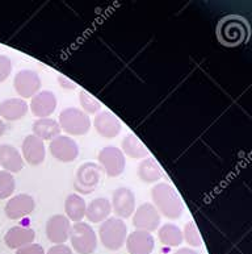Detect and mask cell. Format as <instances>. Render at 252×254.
I'll return each mask as SVG.
<instances>
[{
  "label": "cell",
  "mask_w": 252,
  "mask_h": 254,
  "mask_svg": "<svg viewBox=\"0 0 252 254\" xmlns=\"http://www.w3.org/2000/svg\"><path fill=\"white\" fill-rule=\"evenodd\" d=\"M151 196H152L155 208L167 219L176 220V219H180L184 212V204H183L181 197L168 183L155 185L151 190Z\"/></svg>",
  "instance_id": "obj_1"
},
{
  "label": "cell",
  "mask_w": 252,
  "mask_h": 254,
  "mask_svg": "<svg viewBox=\"0 0 252 254\" xmlns=\"http://www.w3.org/2000/svg\"><path fill=\"white\" fill-rule=\"evenodd\" d=\"M100 241L109 251H120L126 243L128 237V227L122 219L118 217H108L102 221L99 229Z\"/></svg>",
  "instance_id": "obj_2"
},
{
  "label": "cell",
  "mask_w": 252,
  "mask_h": 254,
  "mask_svg": "<svg viewBox=\"0 0 252 254\" xmlns=\"http://www.w3.org/2000/svg\"><path fill=\"white\" fill-rule=\"evenodd\" d=\"M59 127L71 136H84L90 132L91 120L82 110L68 107L59 114Z\"/></svg>",
  "instance_id": "obj_3"
},
{
  "label": "cell",
  "mask_w": 252,
  "mask_h": 254,
  "mask_svg": "<svg viewBox=\"0 0 252 254\" xmlns=\"http://www.w3.org/2000/svg\"><path fill=\"white\" fill-rule=\"evenodd\" d=\"M74 251L79 254H92L98 248V236L90 224L76 223L71 227L70 237Z\"/></svg>",
  "instance_id": "obj_4"
},
{
  "label": "cell",
  "mask_w": 252,
  "mask_h": 254,
  "mask_svg": "<svg viewBox=\"0 0 252 254\" xmlns=\"http://www.w3.org/2000/svg\"><path fill=\"white\" fill-rule=\"evenodd\" d=\"M98 161L100 166L104 169L108 177L117 178L125 170V154L116 146H105L100 150L98 156Z\"/></svg>",
  "instance_id": "obj_5"
},
{
  "label": "cell",
  "mask_w": 252,
  "mask_h": 254,
  "mask_svg": "<svg viewBox=\"0 0 252 254\" xmlns=\"http://www.w3.org/2000/svg\"><path fill=\"white\" fill-rule=\"evenodd\" d=\"M133 225L137 231L151 232L156 231L160 225V213L151 203H143L133 213Z\"/></svg>",
  "instance_id": "obj_6"
},
{
  "label": "cell",
  "mask_w": 252,
  "mask_h": 254,
  "mask_svg": "<svg viewBox=\"0 0 252 254\" xmlns=\"http://www.w3.org/2000/svg\"><path fill=\"white\" fill-rule=\"evenodd\" d=\"M100 166L95 162H86L78 169L75 177L76 190L83 193H91L100 182Z\"/></svg>",
  "instance_id": "obj_7"
},
{
  "label": "cell",
  "mask_w": 252,
  "mask_h": 254,
  "mask_svg": "<svg viewBox=\"0 0 252 254\" xmlns=\"http://www.w3.org/2000/svg\"><path fill=\"white\" fill-rule=\"evenodd\" d=\"M247 27L241 19L230 17L219 27V40L229 46L239 45L247 37Z\"/></svg>",
  "instance_id": "obj_8"
},
{
  "label": "cell",
  "mask_w": 252,
  "mask_h": 254,
  "mask_svg": "<svg viewBox=\"0 0 252 254\" xmlns=\"http://www.w3.org/2000/svg\"><path fill=\"white\" fill-rule=\"evenodd\" d=\"M50 154L59 162H72L79 156V146L71 137L58 136L50 141L49 144Z\"/></svg>",
  "instance_id": "obj_9"
},
{
  "label": "cell",
  "mask_w": 252,
  "mask_h": 254,
  "mask_svg": "<svg viewBox=\"0 0 252 254\" xmlns=\"http://www.w3.org/2000/svg\"><path fill=\"white\" fill-rule=\"evenodd\" d=\"M13 87L20 98H33L41 88V78L33 70H21L16 74Z\"/></svg>",
  "instance_id": "obj_10"
},
{
  "label": "cell",
  "mask_w": 252,
  "mask_h": 254,
  "mask_svg": "<svg viewBox=\"0 0 252 254\" xmlns=\"http://www.w3.org/2000/svg\"><path fill=\"white\" fill-rule=\"evenodd\" d=\"M36 208V201L28 193H19L11 197L5 204L4 212L5 216L11 220H20L25 216H29Z\"/></svg>",
  "instance_id": "obj_11"
},
{
  "label": "cell",
  "mask_w": 252,
  "mask_h": 254,
  "mask_svg": "<svg viewBox=\"0 0 252 254\" xmlns=\"http://www.w3.org/2000/svg\"><path fill=\"white\" fill-rule=\"evenodd\" d=\"M112 205L118 219H128L136 211V195L128 187H120L113 192Z\"/></svg>",
  "instance_id": "obj_12"
},
{
  "label": "cell",
  "mask_w": 252,
  "mask_h": 254,
  "mask_svg": "<svg viewBox=\"0 0 252 254\" xmlns=\"http://www.w3.org/2000/svg\"><path fill=\"white\" fill-rule=\"evenodd\" d=\"M71 224L64 215H54L46 221V236L51 244L62 245L70 237Z\"/></svg>",
  "instance_id": "obj_13"
},
{
  "label": "cell",
  "mask_w": 252,
  "mask_h": 254,
  "mask_svg": "<svg viewBox=\"0 0 252 254\" xmlns=\"http://www.w3.org/2000/svg\"><path fill=\"white\" fill-rule=\"evenodd\" d=\"M96 132L104 138H114L120 134L122 124L120 119L116 115L112 114L110 111H102L96 115L94 122Z\"/></svg>",
  "instance_id": "obj_14"
},
{
  "label": "cell",
  "mask_w": 252,
  "mask_h": 254,
  "mask_svg": "<svg viewBox=\"0 0 252 254\" xmlns=\"http://www.w3.org/2000/svg\"><path fill=\"white\" fill-rule=\"evenodd\" d=\"M32 114L38 119H48L56 108V96L51 91H41L36 94L30 102Z\"/></svg>",
  "instance_id": "obj_15"
},
{
  "label": "cell",
  "mask_w": 252,
  "mask_h": 254,
  "mask_svg": "<svg viewBox=\"0 0 252 254\" xmlns=\"http://www.w3.org/2000/svg\"><path fill=\"white\" fill-rule=\"evenodd\" d=\"M23 157L30 166H38L45 161L46 150L44 141L34 134L25 137L23 142Z\"/></svg>",
  "instance_id": "obj_16"
},
{
  "label": "cell",
  "mask_w": 252,
  "mask_h": 254,
  "mask_svg": "<svg viewBox=\"0 0 252 254\" xmlns=\"http://www.w3.org/2000/svg\"><path fill=\"white\" fill-rule=\"evenodd\" d=\"M154 245V237L149 232L134 231L126 237V249L130 254H150Z\"/></svg>",
  "instance_id": "obj_17"
},
{
  "label": "cell",
  "mask_w": 252,
  "mask_h": 254,
  "mask_svg": "<svg viewBox=\"0 0 252 254\" xmlns=\"http://www.w3.org/2000/svg\"><path fill=\"white\" fill-rule=\"evenodd\" d=\"M36 240V232L28 227H13L8 229L4 236V243L9 249H20V248L33 244Z\"/></svg>",
  "instance_id": "obj_18"
},
{
  "label": "cell",
  "mask_w": 252,
  "mask_h": 254,
  "mask_svg": "<svg viewBox=\"0 0 252 254\" xmlns=\"http://www.w3.org/2000/svg\"><path fill=\"white\" fill-rule=\"evenodd\" d=\"M29 106L24 99L11 98L0 103V118L8 122H16L27 115Z\"/></svg>",
  "instance_id": "obj_19"
},
{
  "label": "cell",
  "mask_w": 252,
  "mask_h": 254,
  "mask_svg": "<svg viewBox=\"0 0 252 254\" xmlns=\"http://www.w3.org/2000/svg\"><path fill=\"white\" fill-rule=\"evenodd\" d=\"M0 166L8 173H19L23 170L24 158L12 145H0Z\"/></svg>",
  "instance_id": "obj_20"
},
{
  "label": "cell",
  "mask_w": 252,
  "mask_h": 254,
  "mask_svg": "<svg viewBox=\"0 0 252 254\" xmlns=\"http://www.w3.org/2000/svg\"><path fill=\"white\" fill-rule=\"evenodd\" d=\"M112 212V204L105 197H98L91 201L86 208V217L91 223H102L109 217Z\"/></svg>",
  "instance_id": "obj_21"
},
{
  "label": "cell",
  "mask_w": 252,
  "mask_h": 254,
  "mask_svg": "<svg viewBox=\"0 0 252 254\" xmlns=\"http://www.w3.org/2000/svg\"><path fill=\"white\" fill-rule=\"evenodd\" d=\"M86 201L78 193H70L64 200V213L70 221L80 223L86 216Z\"/></svg>",
  "instance_id": "obj_22"
},
{
  "label": "cell",
  "mask_w": 252,
  "mask_h": 254,
  "mask_svg": "<svg viewBox=\"0 0 252 254\" xmlns=\"http://www.w3.org/2000/svg\"><path fill=\"white\" fill-rule=\"evenodd\" d=\"M33 134L41 138L42 141L49 140L51 141L53 138L59 136L60 127L59 123L55 122L54 119H38L33 123Z\"/></svg>",
  "instance_id": "obj_23"
},
{
  "label": "cell",
  "mask_w": 252,
  "mask_h": 254,
  "mask_svg": "<svg viewBox=\"0 0 252 254\" xmlns=\"http://www.w3.org/2000/svg\"><path fill=\"white\" fill-rule=\"evenodd\" d=\"M138 177L142 182L154 183L162 179L163 171L154 158H143L138 165Z\"/></svg>",
  "instance_id": "obj_24"
},
{
  "label": "cell",
  "mask_w": 252,
  "mask_h": 254,
  "mask_svg": "<svg viewBox=\"0 0 252 254\" xmlns=\"http://www.w3.org/2000/svg\"><path fill=\"white\" fill-rule=\"evenodd\" d=\"M121 146H122V153L130 158H147L149 156L147 148L134 133H129L122 140Z\"/></svg>",
  "instance_id": "obj_25"
},
{
  "label": "cell",
  "mask_w": 252,
  "mask_h": 254,
  "mask_svg": "<svg viewBox=\"0 0 252 254\" xmlns=\"http://www.w3.org/2000/svg\"><path fill=\"white\" fill-rule=\"evenodd\" d=\"M159 240L166 247H179L183 243V232L175 224H164L159 228Z\"/></svg>",
  "instance_id": "obj_26"
},
{
  "label": "cell",
  "mask_w": 252,
  "mask_h": 254,
  "mask_svg": "<svg viewBox=\"0 0 252 254\" xmlns=\"http://www.w3.org/2000/svg\"><path fill=\"white\" fill-rule=\"evenodd\" d=\"M79 102L82 108H83L82 111L87 115L99 114L100 110H101V103L99 102L95 96L91 95L90 92L84 91V90H82V91L79 92Z\"/></svg>",
  "instance_id": "obj_27"
},
{
  "label": "cell",
  "mask_w": 252,
  "mask_h": 254,
  "mask_svg": "<svg viewBox=\"0 0 252 254\" xmlns=\"http://www.w3.org/2000/svg\"><path fill=\"white\" fill-rule=\"evenodd\" d=\"M16 182L13 175L8 171H0V200L7 199L13 193Z\"/></svg>",
  "instance_id": "obj_28"
},
{
  "label": "cell",
  "mask_w": 252,
  "mask_h": 254,
  "mask_svg": "<svg viewBox=\"0 0 252 254\" xmlns=\"http://www.w3.org/2000/svg\"><path fill=\"white\" fill-rule=\"evenodd\" d=\"M183 239H184L191 247L199 248L202 245V240H201L200 232L199 229H197L196 224L193 223V221H189V223L185 224L184 232H183Z\"/></svg>",
  "instance_id": "obj_29"
},
{
  "label": "cell",
  "mask_w": 252,
  "mask_h": 254,
  "mask_svg": "<svg viewBox=\"0 0 252 254\" xmlns=\"http://www.w3.org/2000/svg\"><path fill=\"white\" fill-rule=\"evenodd\" d=\"M12 61L7 56H0V83L8 79L12 72Z\"/></svg>",
  "instance_id": "obj_30"
},
{
  "label": "cell",
  "mask_w": 252,
  "mask_h": 254,
  "mask_svg": "<svg viewBox=\"0 0 252 254\" xmlns=\"http://www.w3.org/2000/svg\"><path fill=\"white\" fill-rule=\"evenodd\" d=\"M16 254H46L44 248L38 244H29V245H25V247L20 248L16 251Z\"/></svg>",
  "instance_id": "obj_31"
},
{
  "label": "cell",
  "mask_w": 252,
  "mask_h": 254,
  "mask_svg": "<svg viewBox=\"0 0 252 254\" xmlns=\"http://www.w3.org/2000/svg\"><path fill=\"white\" fill-rule=\"evenodd\" d=\"M46 254H72V251L71 248H68L67 245L62 244V245H54V247H51Z\"/></svg>",
  "instance_id": "obj_32"
},
{
  "label": "cell",
  "mask_w": 252,
  "mask_h": 254,
  "mask_svg": "<svg viewBox=\"0 0 252 254\" xmlns=\"http://www.w3.org/2000/svg\"><path fill=\"white\" fill-rule=\"evenodd\" d=\"M58 82H59L60 86L63 88H66V90H75L76 88V84L74 83V82H71L70 79H67V78L63 75L58 76Z\"/></svg>",
  "instance_id": "obj_33"
},
{
  "label": "cell",
  "mask_w": 252,
  "mask_h": 254,
  "mask_svg": "<svg viewBox=\"0 0 252 254\" xmlns=\"http://www.w3.org/2000/svg\"><path fill=\"white\" fill-rule=\"evenodd\" d=\"M173 254H199L196 251L189 249V248H180L179 251H176Z\"/></svg>",
  "instance_id": "obj_34"
},
{
  "label": "cell",
  "mask_w": 252,
  "mask_h": 254,
  "mask_svg": "<svg viewBox=\"0 0 252 254\" xmlns=\"http://www.w3.org/2000/svg\"><path fill=\"white\" fill-rule=\"evenodd\" d=\"M4 133H5V124H4V122L0 119V137L3 136Z\"/></svg>",
  "instance_id": "obj_35"
}]
</instances>
